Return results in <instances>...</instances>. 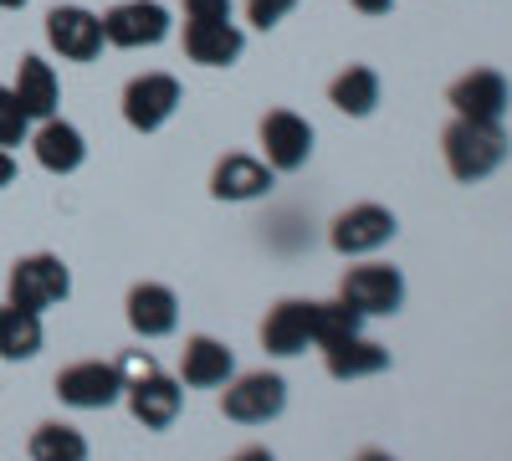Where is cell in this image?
Here are the masks:
<instances>
[{
	"instance_id": "cell-1",
	"label": "cell",
	"mask_w": 512,
	"mask_h": 461,
	"mask_svg": "<svg viewBox=\"0 0 512 461\" xmlns=\"http://www.w3.org/2000/svg\"><path fill=\"white\" fill-rule=\"evenodd\" d=\"M507 134L502 123H472V118H456L451 129L441 134V154H446V170L461 180V185H477L487 180L497 164L507 159Z\"/></svg>"
},
{
	"instance_id": "cell-2",
	"label": "cell",
	"mask_w": 512,
	"mask_h": 461,
	"mask_svg": "<svg viewBox=\"0 0 512 461\" xmlns=\"http://www.w3.org/2000/svg\"><path fill=\"white\" fill-rule=\"evenodd\" d=\"M72 292V272L62 257H52V251H31V257H21L11 267V303L16 308H31V313H47L57 303H67Z\"/></svg>"
},
{
	"instance_id": "cell-3",
	"label": "cell",
	"mask_w": 512,
	"mask_h": 461,
	"mask_svg": "<svg viewBox=\"0 0 512 461\" xmlns=\"http://www.w3.org/2000/svg\"><path fill=\"white\" fill-rule=\"evenodd\" d=\"M338 298L349 308H359L364 318H390L400 313L405 303V277L400 267H384V262H364V267H349L344 282H338Z\"/></svg>"
},
{
	"instance_id": "cell-4",
	"label": "cell",
	"mask_w": 512,
	"mask_h": 461,
	"mask_svg": "<svg viewBox=\"0 0 512 461\" xmlns=\"http://www.w3.org/2000/svg\"><path fill=\"white\" fill-rule=\"evenodd\" d=\"M180 103H185L180 77L144 72V77H134L123 88V123H128V129H139V134H154V129H164V123L175 118Z\"/></svg>"
},
{
	"instance_id": "cell-5",
	"label": "cell",
	"mask_w": 512,
	"mask_h": 461,
	"mask_svg": "<svg viewBox=\"0 0 512 461\" xmlns=\"http://www.w3.org/2000/svg\"><path fill=\"white\" fill-rule=\"evenodd\" d=\"M221 410L231 415V421H241V426H267V421H277V415L287 410V380L272 374V369L241 374V380L226 385Z\"/></svg>"
},
{
	"instance_id": "cell-6",
	"label": "cell",
	"mask_w": 512,
	"mask_h": 461,
	"mask_svg": "<svg viewBox=\"0 0 512 461\" xmlns=\"http://www.w3.org/2000/svg\"><path fill=\"white\" fill-rule=\"evenodd\" d=\"M57 400L72 405V410H108L113 400H123V369L103 364V359L67 364L57 374Z\"/></svg>"
},
{
	"instance_id": "cell-7",
	"label": "cell",
	"mask_w": 512,
	"mask_h": 461,
	"mask_svg": "<svg viewBox=\"0 0 512 461\" xmlns=\"http://www.w3.org/2000/svg\"><path fill=\"white\" fill-rule=\"evenodd\" d=\"M169 36V11L159 0H123V6L103 11V41L123 52H139V47H159Z\"/></svg>"
},
{
	"instance_id": "cell-8",
	"label": "cell",
	"mask_w": 512,
	"mask_h": 461,
	"mask_svg": "<svg viewBox=\"0 0 512 461\" xmlns=\"http://www.w3.org/2000/svg\"><path fill=\"white\" fill-rule=\"evenodd\" d=\"M123 400H128V410H134L139 426L164 431V426H175L185 395H180V380L159 374V364H154V369H144V374H128V380H123Z\"/></svg>"
},
{
	"instance_id": "cell-9",
	"label": "cell",
	"mask_w": 512,
	"mask_h": 461,
	"mask_svg": "<svg viewBox=\"0 0 512 461\" xmlns=\"http://www.w3.org/2000/svg\"><path fill=\"white\" fill-rule=\"evenodd\" d=\"M262 154L282 175L303 170V164L313 159V123L303 113H292V108H272L262 118Z\"/></svg>"
},
{
	"instance_id": "cell-10",
	"label": "cell",
	"mask_w": 512,
	"mask_h": 461,
	"mask_svg": "<svg viewBox=\"0 0 512 461\" xmlns=\"http://www.w3.org/2000/svg\"><path fill=\"white\" fill-rule=\"evenodd\" d=\"M395 231H400L395 226V211H384V205L364 200V205H349V211L328 226V241H333L338 257H364V251H379Z\"/></svg>"
},
{
	"instance_id": "cell-11",
	"label": "cell",
	"mask_w": 512,
	"mask_h": 461,
	"mask_svg": "<svg viewBox=\"0 0 512 461\" xmlns=\"http://www.w3.org/2000/svg\"><path fill=\"white\" fill-rule=\"evenodd\" d=\"M446 103L456 108V118H472V123H502V113L512 108V88H507V77L492 72V67H477V72H466L451 82V93Z\"/></svg>"
},
{
	"instance_id": "cell-12",
	"label": "cell",
	"mask_w": 512,
	"mask_h": 461,
	"mask_svg": "<svg viewBox=\"0 0 512 461\" xmlns=\"http://www.w3.org/2000/svg\"><path fill=\"white\" fill-rule=\"evenodd\" d=\"M308 344H318V303H303V298L277 303L262 323V349L277 354V359H292Z\"/></svg>"
},
{
	"instance_id": "cell-13",
	"label": "cell",
	"mask_w": 512,
	"mask_h": 461,
	"mask_svg": "<svg viewBox=\"0 0 512 461\" xmlns=\"http://www.w3.org/2000/svg\"><path fill=\"white\" fill-rule=\"evenodd\" d=\"M47 41L67 62H93L103 52V16H93L88 6H57L47 11Z\"/></svg>"
},
{
	"instance_id": "cell-14",
	"label": "cell",
	"mask_w": 512,
	"mask_h": 461,
	"mask_svg": "<svg viewBox=\"0 0 512 461\" xmlns=\"http://www.w3.org/2000/svg\"><path fill=\"white\" fill-rule=\"evenodd\" d=\"M31 154L47 175H72V170H82V159H88V139H82V129L67 118H41V129L31 134Z\"/></svg>"
},
{
	"instance_id": "cell-15",
	"label": "cell",
	"mask_w": 512,
	"mask_h": 461,
	"mask_svg": "<svg viewBox=\"0 0 512 461\" xmlns=\"http://www.w3.org/2000/svg\"><path fill=\"white\" fill-rule=\"evenodd\" d=\"M236 374V359H231V349L221 344V339H210V333H195V339H185V349H180V385H190V390H216V385H226Z\"/></svg>"
},
{
	"instance_id": "cell-16",
	"label": "cell",
	"mask_w": 512,
	"mask_h": 461,
	"mask_svg": "<svg viewBox=\"0 0 512 461\" xmlns=\"http://www.w3.org/2000/svg\"><path fill=\"white\" fill-rule=\"evenodd\" d=\"M175 323H180V298L164 282H139L128 292V328L139 339H164V333H175Z\"/></svg>"
},
{
	"instance_id": "cell-17",
	"label": "cell",
	"mask_w": 512,
	"mask_h": 461,
	"mask_svg": "<svg viewBox=\"0 0 512 461\" xmlns=\"http://www.w3.org/2000/svg\"><path fill=\"white\" fill-rule=\"evenodd\" d=\"M272 164L251 159V154H226L216 170H210V195L216 200H262L272 190Z\"/></svg>"
},
{
	"instance_id": "cell-18",
	"label": "cell",
	"mask_w": 512,
	"mask_h": 461,
	"mask_svg": "<svg viewBox=\"0 0 512 461\" xmlns=\"http://www.w3.org/2000/svg\"><path fill=\"white\" fill-rule=\"evenodd\" d=\"M246 52L236 21H185V57L200 67H231Z\"/></svg>"
},
{
	"instance_id": "cell-19",
	"label": "cell",
	"mask_w": 512,
	"mask_h": 461,
	"mask_svg": "<svg viewBox=\"0 0 512 461\" xmlns=\"http://www.w3.org/2000/svg\"><path fill=\"white\" fill-rule=\"evenodd\" d=\"M323 364L333 380H364V374H379V369H390V349L364 339V333H349V339H333L323 344Z\"/></svg>"
},
{
	"instance_id": "cell-20",
	"label": "cell",
	"mask_w": 512,
	"mask_h": 461,
	"mask_svg": "<svg viewBox=\"0 0 512 461\" xmlns=\"http://www.w3.org/2000/svg\"><path fill=\"white\" fill-rule=\"evenodd\" d=\"M11 93H16V103L26 108V118H57V72H52V62L21 57Z\"/></svg>"
},
{
	"instance_id": "cell-21",
	"label": "cell",
	"mask_w": 512,
	"mask_h": 461,
	"mask_svg": "<svg viewBox=\"0 0 512 461\" xmlns=\"http://www.w3.org/2000/svg\"><path fill=\"white\" fill-rule=\"evenodd\" d=\"M328 103L338 113H349V118H369L374 103H379V72L364 67V62L344 67V72L333 77V88H328Z\"/></svg>"
},
{
	"instance_id": "cell-22",
	"label": "cell",
	"mask_w": 512,
	"mask_h": 461,
	"mask_svg": "<svg viewBox=\"0 0 512 461\" xmlns=\"http://www.w3.org/2000/svg\"><path fill=\"white\" fill-rule=\"evenodd\" d=\"M41 354V313L6 303L0 308V359H36Z\"/></svg>"
},
{
	"instance_id": "cell-23",
	"label": "cell",
	"mask_w": 512,
	"mask_h": 461,
	"mask_svg": "<svg viewBox=\"0 0 512 461\" xmlns=\"http://www.w3.org/2000/svg\"><path fill=\"white\" fill-rule=\"evenodd\" d=\"M31 461H88V436L67 421H47L31 431Z\"/></svg>"
},
{
	"instance_id": "cell-24",
	"label": "cell",
	"mask_w": 512,
	"mask_h": 461,
	"mask_svg": "<svg viewBox=\"0 0 512 461\" xmlns=\"http://www.w3.org/2000/svg\"><path fill=\"white\" fill-rule=\"evenodd\" d=\"M364 328V313L349 308L344 298H333V303H318V349L333 344V339H349V333Z\"/></svg>"
},
{
	"instance_id": "cell-25",
	"label": "cell",
	"mask_w": 512,
	"mask_h": 461,
	"mask_svg": "<svg viewBox=\"0 0 512 461\" xmlns=\"http://www.w3.org/2000/svg\"><path fill=\"white\" fill-rule=\"evenodd\" d=\"M26 134H31V118H26V108L16 103V93H11V88H0V149H16V144H26Z\"/></svg>"
},
{
	"instance_id": "cell-26",
	"label": "cell",
	"mask_w": 512,
	"mask_h": 461,
	"mask_svg": "<svg viewBox=\"0 0 512 461\" xmlns=\"http://www.w3.org/2000/svg\"><path fill=\"white\" fill-rule=\"evenodd\" d=\"M287 11H297V0H246V21L262 26V31H272Z\"/></svg>"
},
{
	"instance_id": "cell-27",
	"label": "cell",
	"mask_w": 512,
	"mask_h": 461,
	"mask_svg": "<svg viewBox=\"0 0 512 461\" xmlns=\"http://www.w3.org/2000/svg\"><path fill=\"white\" fill-rule=\"evenodd\" d=\"M185 21H231V0H185Z\"/></svg>"
},
{
	"instance_id": "cell-28",
	"label": "cell",
	"mask_w": 512,
	"mask_h": 461,
	"mask_svg": "<svg viewBox=\"0 0 512 461\" xmlns=\"http://www.w3.org/2000/svg\"><path fill=\"white\" fill-rule=\"evenodd\" d=\"M349 6H354V11H364V16H384V11L395 6V0H349Z\"/></svg>"
},
{
	"instance_id": "cell-29",
	"label": "cell",
	"mask_w": 512,
	"mask_h": 461,
	"mask_svg": "<svg viewBox=\"0 0 512 461\" xmlns=\"http://www.w3.org/2000/svg\"><path fill=\"white\" fill-rule=\"evenodd\" d=\"M16 180V159H11V149H0V190H6Z\"/></svg>"
},
{
	"instance_id": "cell-30",
	"label": "cell",
	"mask_w": 512,
	"mask_h": 461,
	"mask_svg": "<svg viewBox=\"0 0 512 461\" xmlns=\"http://www.w3.org/2000/svg\"><path fill=\"white\" fill-rule=\"evenodd\" d=\"M231 461H277V456H272L267 446H246V451H236Z\"/></svg>"
},
{
	"instance_id": "cell-31",
	"label": "cell",
	"mask_w": 512,
	"mask_h": 461,
	"mask_svg": "<svg viewBox=\"0 0 512 461\" xmlns=\"http://www.w3.org/2000/svg\"><path fill=\"white\" fill-rule=\"evenodd\" d=\"M354 461H395V456H390V451H374V446H369V451H359Z\"/></svg>"
},
{
	"instance_id": "cell-32",
	"label": "cell",
	"mask_w": 512,
	"mask_h": 461,
	"mask_svg": "<svg viewBox=\"0 0 512 461\" xmlns=\"http://www.w3.org/2000/svg\"><path fill=\"white\" fill-rule=\"evenodd\" d=\"M26 6V0H0V11H21Z\"/></svg>"
}]
</instances>
